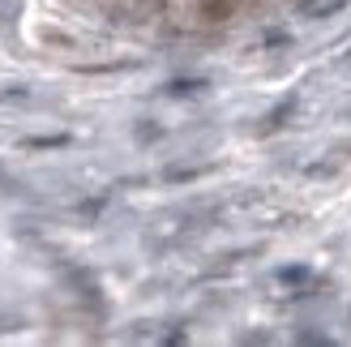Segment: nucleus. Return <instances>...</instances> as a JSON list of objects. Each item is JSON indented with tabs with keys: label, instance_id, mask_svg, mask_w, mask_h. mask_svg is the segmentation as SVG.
<instances>
[{
	"label": "nucleus",
	"instance_id": "obj_3",
	"mask_svg": "<svg viewBox=\"0 0 351 347\" xmlns=\"http://www.w3.org/2000/svg\"><path fill=\"white\" fill-rule=\"evenodd\" d=\"M347 64H351V56H347Z\"/></svg>",
	"mask_w": 351,
	"mask_h": 347
},
{
	"label": "nucleus",
	"instance_id": "obj_1",
	"mask_svg": "<svg viewBox=\"0 0 351 347\" xmlns=\"http://www.w3.org/2000/svg\"><path fill=\"white\" fill-rule=\"evenodd\" d=\"M202 5V13L210 17V22H223L227 13H232V0H197Z\"/></svg>",
	"mask_w": 351,
	"mask_h": 347
},
{
	"label": "nucleus",
	"instance_id": "obj_2",
	"mask_svg": "<svg viewBox=\"0 0 351 347\" xmlns=\"http://www.w3.org/2000/svg\"><path fill=\"white\" fill-rule=\"evenodd\" d=\"M291 112H295V103H283V108H274V112H270V120L261 125V133H274L278 125H283V116H291Z\"/></svg>",
	"mask_w": 351,
	"mask_h": 347
}]
</instances>
